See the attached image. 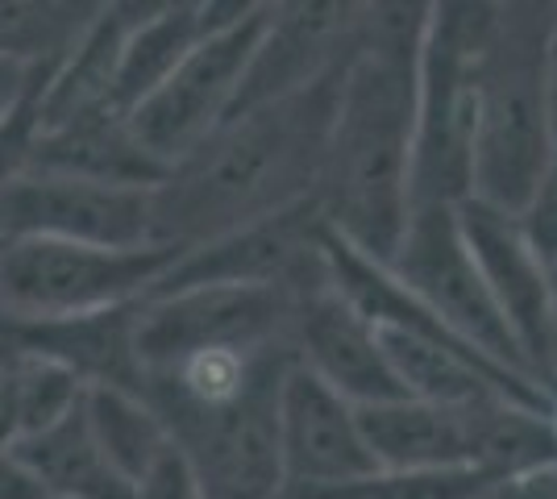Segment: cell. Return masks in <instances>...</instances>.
<instances>
[{
  "instance_id": "cell-19",
  "label": "cell",
  "mask_w": 557,
  "mask_h": 499,
  "mask_svg": "<svg viewBox=\"0 0 557 499\" xmlns=\"http://www.w3.org/2000/svg\"><path fill=\"white\" fill-rule=\"evenodd\" d=\"M13 453L38 478L47 499H134V483L96 446L92 428L84 421V400L59 425L17 441Z\"/></svg>"
},
{
  "instance_id": "cell-18",
  "label": "cell",
  "mask_w": 557,
  "mask_h": 499,
  "mask_svg": "<svg viewBox=\"0 0 557 499\" xmlns=\"http://www.w3.org/2000/svg\"><path fill=\"white\" fill-rule=\"evenodd\" d=\"M29 171H54V175H75V179H92V184L141 191H154L166 179L163 166L138 146L129 121L113 109H96V113L63 121L54 129H42Z\"/></svg>"
},
{
  "instance_id": "cell-25",
  "label": "cell",
  "mask_w": 557,
  "mask_h": 499,
  "mask_svg": "<svg viewBox=\"0 0 557 499\" xmlns=\"http://www.w3.org/2000/svg\"><path fill=\"white\" fill-rule=\"evenodd\" d=\"M42 79H47V72L34 79V88L17 100V109L0 121V188H9L13 179H22L29 171L34 146H38V134H42V117H38Z\"/></svg>"
},
{
  "instance_id": "cell-27",
  "label": "cell",
  "mask_w": 557,
  "mask_h": 499,
  "mask_svg": "<svg viewBox=\"0 0 557 499\" xmlns=\"http://www.w3.org/2000/svg\"><path fill=\"white\" fill-rule=\"evenodd\" d=\"M134 499H205V491L196 483V471L187 466V458L171 441L154 458V466L134 483Z\"/></svg>"
},
{
  "instance_id": "cell-2",
  "label": "cell",
  "mask_w": 557,
  "mask_h": 499,
  "mask_svg": "<svg viewBox=\"0 0 557 499\" xmlns=\"http://www.w3.org/2000/svg\"><path fill=\"white\" fill-rule=\"evenodd\" d=\"M342 75L346 63L304 92L225 121L154 188V241L191 250L312 200L325 171Z\"/></svg>"
},
{
  "instance_id": "cell-6",
  "label": "cell",
  "mask_w": 557,
  "mask_h": 499,
  "mask_svg": "<svg viewBox=\"0 0 557 499\" xmlns=\"http://www.w3.org/2000/svg\"><path fill=\"white\" fill-rule=\"evenodd\" d=\"M271 4H250L237 22L205 34L154 92L129 113L138 146L166 175L191 159L233 117L242 79L250 72Z\"/></svg>"
},
{
  "instance_id": "cell-21",
  "label": "cell",
  "mask_w": 557,
  "mask_h": 499,
  "mask_svg": "<svg viewBox=\"0 0 557 499\" xmlns=\"http://www.w3.org/2000/svg\"><path fill=\"white\" fill-rule=\"evenodd\" d=\"M84 421L92 428L104 458L129 483H138L154 466V458L171 446L163 416L154 412L146 396H134V391H116V387L84 391Z\"/></svg>"
},
{
  "instance_id": "cell-16",
  "label": "cell",
  "mask_w": 557,
  "mask_h": 499,
  "mask_svg": "<svg viewBox=\"0 0 557 499\" xmlns=\"http://www.w3.org/2000/svg\"><path fill=\"white\" fill-rule=\"evenodd\" d=\"M138 304H121V309L88 312V316H71V321H50V325H22V329H0L9 337L13 350L38 354L59 362L84 383V391L92 387H116V391H134L146 396V366L138 358Z\"/></svg>"
},
{
  "instance_id": "cell-31",
  "label": "cell",
  "mask_w": 557,
  "mask_h": 499,
  "mask_svg": "<svg viewBox=\"0 0 557 499\" xmlns=\"http://www.w3.org/2000/svg\"><path fill=\"white\" fill-rule=\"evenodd\" d=\"M504 499H557V462L504 487Z\"/></svg>"
},
{
  "instance_id": "cell-4",
  "label": "cell",
  "mask_w": 557,
  "mask_h": 499,
  "mask_svg": "<svg viewBox=\"0 0 557 499\" xmlns=\"http://www.w3.org/2000/svg\"><path fill=\"white\" fill-rule=\"evenodd\" d=\"M495 4L445 0L429 9L417 72V134H412V209L470 200L479 67Z\"/></svg>"
},
{
  "instance_id": "cell-32",
  "label": "cell",
  "mask_w": 557,
  "mask_h": 499,
  "mask_svg": "<svg viewBox=\"0 0 557 499\" xmlns=\"http://www.w3.org/2000/svg\"><path fill=\"white\" fill-rule=\"evenodd\" d=\"M545 279H549V333H554V371H557V262L545 266Z\"/></svg>"
},
{
  "instance_id": "cell-24",
  "label": "cell",
  "mask_w": 557,
  "mask_h": 499,
  "mask_svg": "<svg viewBox=\"0 0 557 499\" xmlns=\"http://www.w3.org/2000/svg\"><path fill=\"white\" fill-rule=\"evenodd\" d=\"M504 487L483 471H429V475H387L374 471L362 483H349L342 491L321 499H479Z\"/></svg>"
},
{
  "instance_id": "cell-15",
  "label": "cell",
  "mask_w": 557,
  "mask_h": 499,
  "mask_svg": "<svg viewBox=\"0 0 557 499\" xmlns=\"http://www.w3.org/2000/svg\"><path fill=\"white\" fill-rule=\"evenodd\" d=\"M292 354L304 371H312L354 408L404 400V387H399L392 362L379 346L374 325L362 321L333 291L329 275L300 296L296 325H292Z\"/></svg>"
},
{
  "instance_id": "cell-10",
  "label": "cell",
  "mask_w": 557,
  "mask_h": 499,
  "mask_svg": "<svg viewBox=\"0 0 557 499\" xmlns=\"http://www.w3.org/2000/svg\"><path fill=\"white\" fill-rule=\"evenodd\" d=\"M154 191L113 188L54 171H25L0 188V238H47L104 250L154 246Z\"/></svg>"
},
{
  "instance_id": "cell-8",
  "label": "cell",
  "mask_w": 557,
  "mask_h": 499,
  "mask_svg": "<svg viewBox=\"0 0 557 499\" xmlns=\"http://www.w3.org/2000/svg\"><path fill=\"white\" fill-rule=\"evenodd\" d=\"M308 291V287H304ZM304 291L292 287H184L141 300L138 358L146 375L205 350H275L292 346Z\"/></svg>"
},
{
  "instance_id": "cell-33",
  "label": "cell",
  "mask_w": 557,
  "mask_h": 499,
  "mask_svg": "<svg viewBox=\"0 0 557 499\" xmlns=\"http://www.w3.org/2000/svg\"><path fill=\"white\" fill-rule=\"evenodd\" d=\"M13 354H17V350H13V346H9V337L0 333V366H4V362H9Z\"/></svg>"
},
{
  "instance_id": "cell-29",
  "label": "cell",
  "mask_w": 557,
  "mask_h": 499,
  "mask_svg": "<svg viewBox=\"0 0 557 499\" xmlns=\"http://www.w3.org/2000/svg\"><path fill=\"white\" fill-rule=\"evenodd\" d=\"M541 96H545V121H549V138L557 146V4L549 38H545V63H541Z\"/></svg>"
},
{
  "instance_id": "cell-30",
  "label": "cell",
  "mask_w": 557,
  "mask_h": 499,
  "mask_svg": "<svg viewBox=\"0 0 557 499\" xmlns=\"http://www.w3.org/2000/svg\"><path fill=\"white\" fill-rule=\"evenodd\" d=\"M50 67H38V72H25L17 63H0V121L9 117L13 109H17V100H22L29 88H34V79Z\"/></svg>"
},
{
  "instance_id": "cell-9",
  "label": "cell",
  "mask_w": 557,
  "mask_h": 499,
  "mask_svg": "<svg viewBox=\"0 0 557 499\" xmlns=\"http://www.w3.org/2000/svg\"><path fill=\"white\" fill-rule=\"evenodd\" d=\"M387 271L487 362L504 366L520 379H533L529 362L520 354V346L511 341L508 325H504V316H499L487 284L479 275V266L466 250L454 209H445V204L412 209L408 229H404L399 250L387 262Z\"/></svg>"
},
{
  "instance_id": "cell-13",
  "label": "cell",
  "mask_w": 557,
  "mask_h": 499,
  "mask_svg": "<svg viewBox=\"0 0 557 499\" xmlns=\"http://www.w3.org/2000/svg\"><path fill=\"white\" fill-rule=\"evenodd\" d=\"M458 229L470 250V259L479 266L483 284H487L495 309L508 325L511 341L520 346V354L529 362L533 379L554 396L557 371H554V333H549V279H545V262L536 259L529 238L520 234L516 216L499 213L479 200L454 204Z\"/></svg>"
},
{
  "instance_id": "cell-26",
  "label": "cell",
  "mask_w": 557,
  "mask_h": 499,
  "mask_svg": "<svg viewBox=\"0 0 557 499\" xmlns=\"http://www.w3.org/2000/svg\"><path fill=\"white\" fill-rule=\"evenodd\" d=\"M516 225H520V234L536 250V259L545 262V266L557 262V146L554 154H549V163H545V171H541V179H536V188L529 191L524 209L516 213Z\"/></svg>"
},
{
  "instance_id": "cell-11",
  "label": "cell",
  "mask_w": 557,
  "mask_h": 499,
  "mask_svg": "<svg viewBox=\"0 0 557 499\" xmlns=\"http://www.w3.org/2000/svg\"><path fill=\"white\" fill-rule=\"evenodd\" d=\"M321 234H325V216H321V204L312 196L304 204H292V209L271 216H258L250 225H237V229L221 234V238L184 250L180 262L154 284L150 296L212 284L292 287V291H304L317 279H325Z\"/></svg>"
},
{
  "instance_id": "cell-7",
  "label": "cell",
  "mask_w": 557,
  "mask_h": 499,
  "mask_svg": "<svg viewBox=\"0 0 557 499\" xmlns=\"http://www.w3.org/2000/svg\"><path fill=\"white\" fill-rule=\"evenodd\" d=\"M292 358L271 362L230 404H154L205 499H287L278 458V383Z\"/></svg>"
},
{
  "instance_id": "cell-22",
  "label": "cell",
  "mask_w": 557,
  "mask_h": 499,
  "mask_svg": "<svg viewBox=\"0 0 557 499\" xmlns=\"http://www.w3.org/2000/svg\"><path fill=\"white\" fill-rule=\"evenodd\" d=\"M100 4H42V0H0V63L25 72L54 67L79 34L88 29Z\"/></svg>"
},
{
  "instance_id": "cell-12",
  "label": "cell",
  "mask_w": 557,
  "mask_h": 499,
  "mask_svg": "<svg viewBox=\"0 0 557 499\" xmlns=\"http://www.w3.org/2000/svg\"><path fill=\"white\" fill-rule=\"evenodd\" d=\"M278 458L287 499H321L371 478L374 466L358 408L292 358L278 383Z\"/></svg>"
},
{
  "instance_id": "cell-5",
  "label": "cell",
  "mask_w": 557,
  "mask_h": 499,
  "mask_svg": "<svg viewBox=\"0 0 557 499\" xmlns=\"http://www.w3.org/2000/svg\"><path fill=\"white\" fill-rule=\"evenodd\" d=\"M180 246L104 250L75 241L22 238L0 250V329L50 325L146 300L180 262Z\"/></svg>"
},
{
  "instance_id": "cell-28",
  "label": "cell",
  "mask_w": 557,
  "mask_h": 499,
  "mask_svg": "<svg viewBox=\"0 0 557 499\" xmlns=\"http://www.w3.org/2000/svg\"><path fill=\"white\" fill-rule=\"evenodd\" d=\"M0 499H47L38 478L25 471V462L13 450H0Z\"/></svg>"
},
{
  "instance_id": "cell-1",
  "label": "cell",
  "mask_w": 557,
  "mask_h": 499,
  "mask_svg": "<svg viewBox=\"0 0 557 499\" xmlns=\"http://www.w3.org/2000/svg\"><path fill=\"white\" fill-rule=\"evenodd\" d=\"M433 4H358L317 204L325 229L374 262L395 259L412 216L420 42Z\"/></svg>"
},
{
  "instance_id": "cell-20",
  "label": "cell",
  "mask_w": 557,
  "mask_h": 499,
  "mask_svg": "<svg viewBox=\"0 0 557 499\" xmlns=\"http://www.w3.org/2000/svg\"><path fill=\"white\" fill-rule=\"evenodd\" d=\"M209 34L205 4H146L134 22L121 59H116L113 104L121 117H129L146 96L163 84L166 75L184 63V54Z\"/></svg>"
},
{
  "instance_id": "cell-34",
  "label": "cell",
  "mask_w": 557,
  "mask_h": 499,
  "mask_svg": "<svg viewBox=\"0 0 557 499\" xmlns=\"http://www.w3.org/2000/svg\"><path fill=\"white\" fill-rule=\"evenodd\" d=\"M0 250H4V238H0Z\"/></svg>"
},
{
  "instance_id": "cell-3",
  "label": "cell",
  "mask_w": 557,
  "mask_h": 499,
  "mask_svg": "<svg viewBox=\"0 0 557 499\" xmlns=\"http://www.w3.org/2000/svg\"><path fill=\"white\" fill-rule=\"evenodd\" d=\"M554 4H495L474 109L470 200L516 216L554 154L541 63Z\"/></svg>"
},
{
  "instance_id": "cell-23",
  "label": "cell",
  "mask_w": 557,
  "mask_h": 499,
  "mask_svg": "<svg viewBox=\"0 0 557 499\" xmlns=\"http://www.w3.org/2000/svg\"><path fill=\"white\" fill-rule=\"evenodd\" d=\"M9 379H13V400H17V441L59 425L84 400V383L50 358L17 350L9 362Z\"/></svg>"
},
{
  "instance_id": "cell-17",
  "label": "cell",
  "mask_w": 557,
  "mask_h": 499,
  "mask_svg": "<svg viewBox=\"0 0 557 499\" xmlns=\"http://www.w3.org/2000/svg\"><path fill=\"white\" fill-rule=\"evenodd\" d=\"M491 408V404H487ZM483 408H437L424 400H387L358 408L374 466L387 475L474 471V416Z\"/></svg>"
},
{
  "instance_id": "cell-14",
  "label": "cell",
  "mask_w": 557,
  "mask_h": 499,
  "mask_svg": "<svg viewBox=\"0 0 557 499\" xmlns=\"http://www.w3.org/2000/svg\"><path fill=\"white\" fill-rule=\"evenodd\" d=\"M354 25H358V4H333V0L271 4V17L258 38L250 72L242 79L233 117L304 92L317 79H325L333 67H342L354 47Z\"/></svg>"
}]
</instances>
